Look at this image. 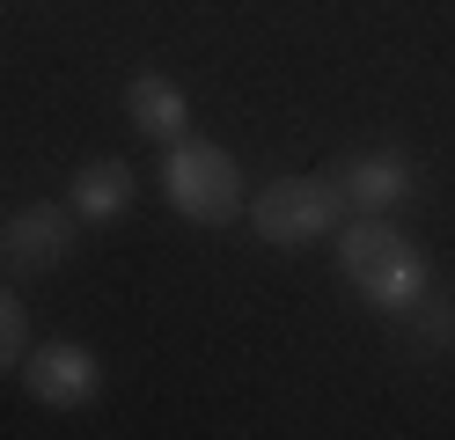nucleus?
<instances>
[{
	"label": "nucleus",
	"instance_id": "1",
	"mask_svg": "<svg viewBox=\"0 0 455 440\" xmlns=\"http://www.w3.org/2000/svg\"><path fill=\"white\" fill-rule=\"evenodd\" d=\"M338 279H346L367 308L404 316L426 286H434V264L411 243L389 213H360L353 228H338Z\"/></svg>",
	"mask_w": 455,
	"mask_h": 440
},
{
	"label": "nucleus",
	"instance_id": "2",
	"mask_svg": "<svg viewBox=\"0 0 455 440\" xmlns=\"http://www.w3.org/2000/svg\"><path fill=\"white\" fill-rule=\"evenodd\" d=\"M162 191H169V205H177L184 220H198V228H228V220L250 205L235 155L213 147V140H198V132H184V140L162 147Z\"/></svg>",
	"mask_w": 455,
	"mask_h": 440
},
{
	"label": "nucleus",
	"instance_id": "3",
	"mask_svg": "<svg viewBox=\"0 0 455 440\" xmlns=\"http://www.w3.org/2000/svg\"><path fill=\"white\" fill-rule=\"evenodd\" d=\"M250 228L265 235L272 250H301V243H323V235L346 228V191L323 176H272L265 191H250Z\"/></svg>",
	"mask_w": 455,
	"mask_h": 440
},
{
	"label": "nucleus",
	"instance_id": "4",
	"mask_svg": "<svg viewBox=\"0 0 455 440\" xmlns=\"http://www.w3.org/2000/svg\"><path fill=\"white\" fill-rule=\"evenodd\" d=\"M22 389H30L44 411H89L103 396V360L81 338H52L22 352Z\"/></svg>",
	"mask_w": 455,
	"mask_h": 440
},
{
	"label": "nucleus",
	"instance_id": "5",
	"mask_svg": "<svg viewBox=\"0 0 455 440\" xmlns=\"http://www.w3.org/2000/svg\"><path fill=\"white\" fill-rule=\"evenodd\" d=\"M74 257V205H22V213L0 220V264H8L15 279H52L60 264Z\"/></svg>",
	"mask_w": 455,
	"mask_h": 440
},
{
	"label": "nucleus",
	"instance_id": "6",
	"mask_svg": "<svg viewBox=\"0 0 455 440\" xmlns=\"http://www.w3.org/2000/svg\"><path fill=\"white\" fill-rule=\"evenodd\" d=\"M331 184L346 191L353 213H396V205H411V191H419V162L404 147H360V155L331 162Z\"/></svg>",
	"mask_w": 455,
	"mask_h": 440
},
{
	"label": "nucleus",
	"instance_id": "7",
	"mask_svg": "<svg viewBox=\"0 0 455 440\" xmlns=\"http://www.w3.org/2000/svg\"><path fill=\"white\" fill-rule=\"evenodd\" d=\"M125 117H132V132H148V140H184L191 132V96L169 74H155V67H140L132 81H125Z\"/></svg>",
	"mask_w": 455,
	"mask_h": 440
},
{
	"label": "nucleus",
	"instance_id": "8",
	"mask_svg": "<svg viewBox=\"0 0 455 440\" xmlns=\"http://www.w3.org/2000/svg\"><path fill=\"white\" fill-rule=\"evenodd\" d=\"M67 205H74V220H89V228L125 220V213H132V169H125L118 155L81 162V169H74V184H67Z\"/></svg>",
	"mask_w": 455,
	"mask_h": 440
},
{
	"label": "nucleus",
	"instance_id": "9",
	"mask_svg": "<svg viewBox=\"0 0 455 440\" xmlns=\"http://www.w3.org/2000/svg\"><path fill=\"white\" fill-rule=\"evenodd\" d=\"M404 323H411V338L426 345V352H455V301H419L404 308Z\"/></svg>",
	"mask_w": 455,
	"mask_h": 440
},
{
	"label": "nucleus",
	"instance_id": "10",
	"mask_svg": "<svg viewBox=\"0 0 455 440\" xmlns=\"http://www.w3.org/2000/svg\"><path fill=\"white\" fill-rule=\"evenodd\" d=\"M22 352H30V308L15 301V286H0V374H22Z\"/></svg>",
	"mask_w": 455,
	"mask_h": 440
}]
</instances>
